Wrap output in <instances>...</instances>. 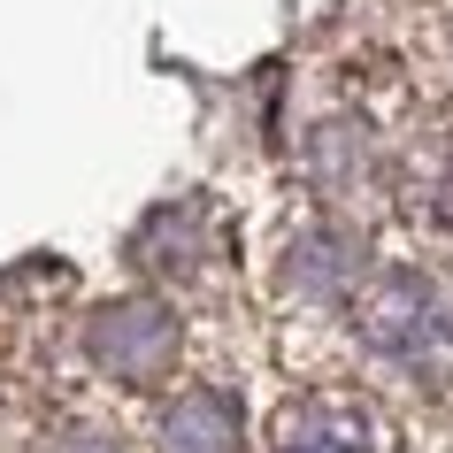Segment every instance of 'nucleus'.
<instances>
[{"label": "nucleus", "mask_w": 453, "mask_h": 453, "mask_svg": "<svg viewBox=\"0 0 453 453\" xmlns=\"http://www.w3.org/2000/svg\"><path fill=\"white\" fill-rule=\"evenodd\" d=\"M285 453H377L369 446V430L354 415H308V423L285 438Z\"/></svg>", "instance_id": "f257e3e1"}]
</instances>
